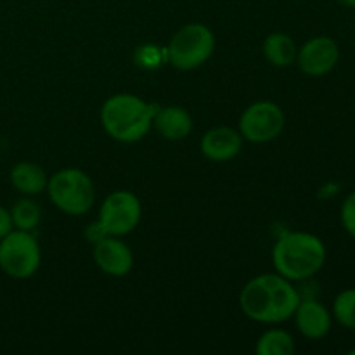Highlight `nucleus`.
<instances>
[{
	"instance_id": "obj_1",
	"label": "nucleus",
	"mask_w": 355,
	"mask_h": 355,
	"mask_svg": "<svg viewBox=\"0 0 355 355\" xmlns=\"http://www.w3.org/2000/svg\"><path fill=\"white\" fill-rule=\"evenodd\" d=\"M302 297L290 279L267 272L250 279L239 291V309L260 324H283L293 318Z\"/></svg>"
},
{
	"instance_id": "obj_2",
	"label": "nucleus",
	"mask_w": 355,
	"mask_h": 355,
	"mask_svg": "<svg viewBox=\"0 0 355 355\" xmlns=\"http://www.w3.org/2000/svg\"><path fill=\"white\" fill-rule=\"evenodd\" d=\"M272 263L276 272L291 283L307 281L324 267L326 246L311 232H283L272 248Z\"/></svg>"
},
{
	"instance_id": "obj_3",
	"label": "nucleus",
	"mask_w": 355,
	"mask_h": 355,
	"mask_svg": "<svg viewBox=\"0 0 355 355\" xmlns=\"http://www.w3.org/2000/svg\"><path fill=\"white\" fill-rule=\"evenodd\" d=\"M155 104L134 94H114L101 107V125L111 139L123 144L139 142L153 128Z\"/></svg>"
},
{
	"instance_id": "obj_4",
	"label": "nucleus",
	"mask_w": 355,
	"mask_h": 355,
	"mask_svg": "<svg viewBox=\"0 0 355 355\" xmlns=\"http://www.w3.org/2000/svg\"><path fill=\"white\" fill-rule=\"evenodd\" d=\"M49 200L62 214L80 217L92 210L96 187L92 179L80 168H62L49 179Z\"/></svg>"
},
{
	"instance_id": "obj_5",
	"label": "nucleus",
	"mask_w": 355,
	"mask_h": 355,
	"mask_svg": "<svg viewBox=\"0 0 355 355\" xmlns=\"http://www.w3.org/2000/svg\"><path fill=\"white\" fill-rule=\"evenodd\" d=\"M214 51V31L203 23H189L172 37L166 47V61L180 71H191L203 66Z\"/></svg>"
},
{
	"instance_id": "obj_6",
	"label": "nucleus",
	"mask_w": 355,
	"mask_h": 355,
	"mask_svg": "<svg viewBox=\"0 0 355 355\" xmlns=\"http://www.w3.org/2000/svg\"><path fill=\"white\" fill-rule=\"evenodd\" d=\"M42 252L30 231L12 229L0 239V269L12 279H30L38 272Z\"/></svg>"
},
{
	"instance_id": "obj_7",
	"label": "nucleus",
	"mask_w": 355,
	"mask_h": 355,
	"mask_svg": "<svg viewBox=\"0 0 355 355\" xmlns=\"http://www.w3.org/2000/svg\"><path fill=\"white\" fill-rule=\"evenodd\" d=\"M141 217L142 207L139 198L130 191L120 189L104 198L99 208L97 225L104 236L123 238L137 229Z\"/></svg>"
},
{
	"instance_id": "obj_8",
	"label": "nucleus",
	"mask_w": 355,
	"mask_h": 355,
	"mask_svg": "<svg viewBox=\"0 0 355 355\" xmlns=\"http://www.w3.org/2000/svg\"><path fill=\"white\" fill-rule=\"evenodd\" d=\"M286 125L284 111L272 101H257L243 111L239 134L253 144H266L279 137Z\"/></svg>"
},
{
	"instance_id": "obj_9",
	"label": "nucleus",
	"mask_w": 355,
	"mask_h": 355,
	"mask_svg": "<svg viewBox=\"0 0 355 355\" xmlns=\"http://www.w3.org/2000/svg\"><path fill=\"white\" fill-rule=\"evenodd\" d=\"M340 47L333 38L321 35L305 42L297 54V64L309 76H324L336 68Z\"/></svg>"
},
{
	"instance_id": "obj_10",
	"label": "nucleus",
	"mask_w": 355,
	"mask_h": 355,
	"mask_svg": "<svg viewBox=\"0 0 355 355\" xmlns=\"http://www.w3.org/2000/svg\"><path fill=\"white\" fill-rule=\"evenodd\" d=\"M92 255L96 266L111 277H125L134 267V253L116 236H104L94 243Z\"/></svg>"
},
{
	"instance_id": "obj_11",
	"label": "nucleus",
	"mask_w": 355,
	"mask_h": 355,
	"mask_svg": "<svg viewBox=\"0 0 355 355\" xmlns=\"http://www.w3.org/2000/svg\"><path fill=\"white\" fill-rule=\"evenodd\" d=\"M243 135L239 130L231 127H215L210 128L201 137L200 149L205 158L215 163H225L234 159L243 149Z\"/></svg>"
},
{
	"instance_id": "obj_12",
	"label": "nucleus",
	"mask_w": 355,
	"mask_h": 355,
	"mask_svg": "<svg viewBox=\"0 0 355 355\" xmlns=\"http://www.w3.org/2000/svg\"><path fill=\"white\" fill-rule=\"evenodd\" d=\"M298 333L307 340H322L331 331L333 315L321 302L300 300L293 314Z\"/></svg>"
},
{
	"instance_id": "obj_13",
	"label": "nucleus",
	"mask_w": 355,
	"mask_h": 355,
	"mask_svg": "<svg viewBox=\"0 0 355 355\" xmlns=\"http://www.w3.org/2000/svg\"><path fill=\"white\" fill-rule=\"evenodd\" d=\"M153 127L166 141H184L193 132V116L180 106L156 107L153 116Z\"/></svg>"
},
{
	"instance_id": "obj_14",
	"label": "nucleus",
	"mask_w": 355,
	"mask_h": 355,
	"mask_svg": "<svg viewBox=\"0 0 355 355\" xmlns=\"http://www.w3.org/2000/svg\"><path fill=\"white\" fill-rule=\"evenodd\" d=\"M10 184L23 196H37L47 191L49 177L40 165L33 162H19L10 170Z\"/></svg>"
},
{
	"instance_id": "obj_15",
	"label": "nucleus",
	"mask_w": 355,
	"mask_h": 355,
	"mask_svg": "<svg viewBox=\"0 0 355 355\" xmlns=\"http://www.w3.org/2000/svg\"><path fill=\"white\" fill-rule=\"evenodd\" d=\"M262 51L267 61L276 68H290L291 64H295L298 54L295 40L283 31H274V33L267 35Z\"/></svg>"
},
{
	"instance_id": "obj_16",
	"label": "nucleus",
	"mask_w": 355,
	"mask_h": 355,
	"mask_svg": "<svg viewBox=\"0 0 355 355\" xmlns=\"http://www.w3.org/2000/svg\"><path fill=\"white\" fill-rule=\"evenodd\" d=\"M255 352L259 355H291L295 352V340L286 329L270 328L257 340Z\"/></svg>"
},
{
	"instance_id": "obj_17",
	"label": "nucleus",
	"mask_w": 355,
	"mask_h": 355,
	"mask_svg": "<svg viewBox=\"0 0 355 355\" xmlns=\"http://www.w3.org/2000/svg\"><path fill=\"white\" fill-rule=\"evenodd\" d=\"M42 218V210L30 196H24L14 203L10 208V220H12V227L19 229V231H33L38 227Z\"/></svg>"
},
{
	"instance_id": "obj_18",
	"label": "nucleus",
	"mask_w": 355,
	"mask_h": 355,
	"mask_svg": "<svg viewBox=\"0 0 355 355\" xmlns=\"http://www.w3.org/2000/svg\"><path fill=\"white\" fill-rule=\"evenodd\" d=\"M331 315L343 328L355 329V288L336 295L335 302H333Z\"/></svg>"
},
{
	"instance_id": "obj_19",
	"label": "nucleus",
	"mask_w": 355,
	"mask_h": 355,
	"mask_svg": "<svg viewBox=\"0 0 355 355\" xmlns=\"http://www.w3.org/2000/svg\"><path fill=\"white\" fill-rule=\"evenodd\" d=\"M340 215H342V225L347 234L355 239V191L345 198Z\"/></svg>"
},
{
	"instance_id": "obj_20",
	"label": "nucleus",
	"mask_w": 355,
	"mask_h": 355,
	"mask_svg": "<svg viewBox=\"0 0 355 355\" xmlns=\"http://www.w3.org/2000/svg\"><path fill=\"white\" fill-rule=\"evenodd\" d=\"M135 61L142 68H158L159 62H162V52L155 45H144V47L137 49Z\"/></svg>"
},
{
	"instance_id": "obj_21",
	"label": "nucleus",
	"mask_w": 355,
	"mask_h": 355,
	"mask_svg": "<svg viewBox=\"0 0 355 355\" xmlns=\"http://www.w3.org/2000/svg\"><path fill=\"white\" fill-rule=\"evenodd\" d=\"M12 220H10V211L0 207V239L12 231Z\"/></svg>"
},
{
	"instance_id": "obj_22",
	"label": "nucleus",
	"mask_w": 355,
	"mask_h": 355,
	"mask_svg": "<svg viewBox=\"0 0 355 355\" xmlns=\"http://www.w3.org/2000/svg\"><path fill=\"white\" fill-rule=\"evenodd\" d=\"M338 2L342 3V6L350 7V9H355V0H338Z\"/></svg>"
},
{
	"instance_id": "obj_23",
	"label": "nucleus",
	"mask_w": 355,
	"mask_h": 355,
	"mask_svg": "<svg viewBox=\"0 0 355 355\" xmlns=\"http://www.w3.org/2000/svg\"><path fill=\"white\" fill-rule=\"evenodd\" d=\"M350 355H355V349H354V350H350Z\"/></svg>"
}]
</instances>
